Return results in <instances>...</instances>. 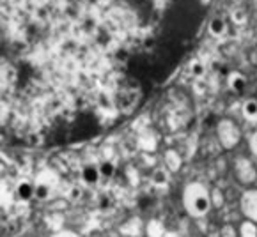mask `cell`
<instances>
[{
    "label": "cell",
    "mask_w": 257,
    "mask_h": 237,
    "mask_svg": "<svg viewBox=\"0 0 257 237\" xmlns=\"http://www.w3.org/2000/svg\"><path fill=\"white\" fill-rule=\"evenodd\" d=\"M183 209L192 218H202L211 211V189L201 181H192L183 188Z\"/></svg>",
    "instance_id": "cell-1"
},
{
    "label": "cell",
    "mask_w": 257,
    "mask_h": 237,
    "mask_svg": "<svg viewBox=\"0 0 257 237\" xmlns=\"http://www.w3.org/2000/svg\"><path fill=\"white\" fill-rule=\"evenodd\" d=\"M216 138H218V143L223 151H232L241 143V128L232 119L223 117L216 124Z\"/></svg>",
    "instance_id": "cell-2"
},
{
    "label": "cell",
    "mask_w": 257,
    "mask_h": 237,
    "mask_svg": "<svg viewBox=\"0 0 257 237\" xmlns=\"http://www.w3.org/2000/svg\"><path fill=\"white\" fill-rule=\"evenodd\" d=\"M232 177L243 188H252L257 181V168L253 161L245 156H238L232 161Z\"/></svg>",
    "instance_id": "cell-3"
},
{
    "label": "cell",
    "mask_w": 257,
    "mask_h": 237,
    "mask_svg": "<svg viewBox=\"0 0 257 237\" xmlns=\"http://www.w3.org/2000/svg\"><path fill=\"white\" fill-rule=\"evenodd\" d=\"M34 186H36V200L48 202L53 196V193H55V188L59 186V177L52 170H45V172L39 173Z\"/></svg>",
    "instance_id": "cell-4"
},
{
    "label": "cell",
    "mask_w": 257,
    "mask_h": 237,
    "mask_svg": "<svg viewBox=\"0 0 257 237\" xmlns=\"http://www.w3.org/2000/svg\"><path fill=\"white\" fill-rule=\"evenodd\" d=\"M238 203L243 218L252 219V221L257 223V188H246L239 195Z\"/></svg>",
    "instance_id": "cell-5"
},
{
    "label": "cell",
    "mask_w": 257,
    "mask_h": 237,
    "mask_svg": "<svg viewBox=\"0 0 257 237\" xmlns=\"http://www.w3.org/2000/svg\"><path fill=\"white\" fill-rule=\"evenodd\" d=\"M119 233L122 237H142L146 235V223L140 216H132L119 225Z\"/></svg>",
    "instance_id": "cell-6"
},
{
    "label": "cell",
    "mask_w": 257,
    "mask_h": 237,
    "mask_svg": "<svg viewBox=\"0 0 257 237\" xmlns=\"http://www.w3.org/2000/svg\"><path fill=\"white\" fill-rule=\"evenodd\" d=\"M163 163H165V168L169 170V173H178L183 168V156L179 154L178 149L169 147L163 151Z\"/></svg>",
    "instance_id": "cell-7"
},
{
    "label": "cell",
    "mask_w": 257,
    "mask_h": 237,
    "mask_svg": "<svg viewBox=\"0 0 257 237\" xmlns=\"http://www.w3.org/2000/svg\"><path fill=\"white\" fill-rule=\"evenodd\" d=\"M167 226L162 219L151 218L146 221V237H165L167 235Z\"/></svg>",
    "instance_id": "cell-8"
},
{
    "label": "cell",
    "mask_w": 257,
    "mask_h": 237,
    "mask_svg": "<svg viewBox=\"0 0 257 237\" xmlns=\"http://www.w3.org/2000/svg\"><path fill=\"white\" fill-rule=\"evenodd\" d=\"M101 179V170L96 165H85L82 168V181L87 186H94Z\"/></svg>",
    "instance_id": "cell-9"
},
{
    "label": "cell",
    "mask_w": 257,
    "mask_h": 237,
    "mask_svg": "<svg viewBox=\"0 0 257 237\" xmlns=\"http://www.w3.org/2000/svg\"><path fill=\"white\" fill-rule=\"evenodd\" d=\"M16 196L22 202H31L32 198H36V186L29 181H22L16 186Z\"/></svg>",
    "instance_id": "cell-10"
},
{
    "label": "cell",
    "mask_w": 257,
    "mask_h": 237,
    "mask_svg": "<svg viewBox=\"0 0 257 237\" xmlns=\"http://www.w3.org/2000/svg\"><path fill=\"white\" fill-rule=\"evenodd\" d=\"M227 83H229V89H231L232 92H243L246 87V78L241 75V73H231L229 75V78H227Z\"/></svg>",
    "instance_id": "cell-11"
},
{
    "label": "cell",
    "mask_w": 257,
    "mask_h": 237,
    "mask_svg": "<svg viewBox=\"0 0 257 237\" xmlns=\"http://www.w3.org/2000/svg\"><path fill=\"white\" fill-rule=\"evenodd\" d=\"M239 237H257V223L252 219H243L238 226Z\"/></svg>",
    "instance_id": "cell-12"
},
{
    "label": "cell",
    "mask_w": 257,
    "mask_h": 237,
    "mask_svg": "<svg viewBox=\"0 0 257 237\" xmlns=\"http://www.w3.org/2000/svg\"><path fill=\"white\" fill-rule=\"evenodd\" d=\"M208 31H209V34L215 36V38L223 36V34H225V31H227L225 20H223V18H213L211 22H209V25H208Z\"/></svg>",
    "instance_id": "cell-13"
},
{
    "label": "cell",
    "mask_w": 257,
    "mask_h": 237,
    "mask_svg": "<svg viewBox=\"0 0 257 237\" xmlns=\"http://www.w3.org/2000/svg\"><path fill=\"white\" fill-rule=\"evenodd\" d=\"M241 112L243 115L246 117V121H257V101L255 99H246L245 103L241 105Z\"/></svg>",
    "instance_id": "cell-14"
},
{
    "label": "cell",
    "mask_w": 257,
    "mask_h": 237,
    "mask_svg": "<svg viewBox=\"0 0 257 237\" xmlns=\"http://www.w3.org/2000/svg\"><path fill=\"white\" fill-rule=\"evenodd\" d=\"M211 203L216 209L223 207V203H225V195L220 188H211Z\"/></svg>",
    "instance_id": "cell-15"
},
{
    "label": "cell",
    "mask_w": 257,
    "mask_h": 237,
    "mask_svg": "<svg viewBox=\"0 0 257 237\" xmlns=\"http://www.w3.org/2000/svg\"><path fill=\"white\" fill-rule=\"evenodd\" d=\"M220 237H239V232L238 228H236L234 225H231V223H225V225L220 226Z\"/></svg>",
    "instance_id": "cell-16"
},
{
    "label": "cell",
    "mask_w": 257,
    "mask_h": 237,
    "mask_svg": "<svg viewBox=\"0 0 257 237\" xmlns=\"http://www.w3.org/2000/svg\"><path fill=\"white\" fill-rule=\"evenodd\" d=\"M167 172H169V170H155V173H153V181H155V184L167 186V182H169Z\"/></svg>",
    "instance_id": "cell-17"
},
{
    "label": "cell",
    "mask_w": 257,
    "mask_h": 237,
    "mask_svg": "<svg viewBox=\"0 0 257 237\" xmlns=\"http://www.w3.org/2000/svg\"><path fill=\"white\" fill-rule=\"evenodd\" d=\"M50 237H82V235H80V233H76L75 230L61 228V230H55V232L50 233Z\"/></svg>",
    "instance_id": "cell-18"
},
{
    "label": "cell",
    "mask_w": 257,
    "mask_h": 237,
    "mask_svg": "<svg viewBox=\"0 0 257 237\" xmlns=\"http://www.w3.org/2000/svg\"><path fill=\"white\" fill-rule=\"evenodd\" d=\"M248 149H250V152L257 158V131H253L252 135L248 136Z\"/></svg>",
    "instance_id": "cell-19"
},
{
    "label": "cell",
    "mask_w": 257,
    "mask_h": 237,
    "mask_svg": "<svg viewBox=\"0 0 257 237\" xmlns=\"http://www.w3.org/2000/svg\"><path fill=\"white\" fill-rule=\"evenodd\" d=\"M192 75L193 76H202L204 75V66H202V62H199V61H193L192 62Z\"/></svg>",
    "instance_id": "cell-20"
},
{
    "label": "cell",
    "mask_w": 257,
    "mask_h": 237,
    "mask_svg": "<svg viewBox=\"0 0 257 237\" xmlns=\"http://www.w3.org/2000/svg\"><path fill=\"white\" fill-rule=\"evenodd\" d=\"M101 177L105 175V177H112V173H113V166H112V163H108V161H105L101 165Z\"/></svg>",
    "instance_id": "cell-21"
},
{
    "label": "cell",
    "mask_w": 257,
    "mask_h": 237,
    "mask_svg": "<svg viewBox=\"0 0 257 237\" xmlns=\"http://www.w3.org/2000/svg\"><path fill=\"white\" fill-rule=\"evenodd\" d=\"M165 237H179V235H178V233H174V232H167Z\"/></svg>",
    "instance_id": "cell-22"
}]
</instances>
